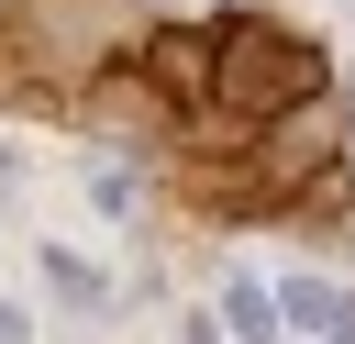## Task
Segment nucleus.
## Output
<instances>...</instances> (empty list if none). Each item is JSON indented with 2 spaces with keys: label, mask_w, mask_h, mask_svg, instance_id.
<instances>
[{
  "label": "nucleus",
  "mask_w": 355,
  "mask_h": 344,
  "mask_svg": "<svg viewBox=\"0 0 355 344\" xmlns=\"http://www.w3.org/2000/svg\"><path fill=\"white\" fill-rule=\"evenodd\" d=\"M222 100L233 111H288V100H311V55L266 22H233L222 33Z\"/></svg>",
  "instance_id": "obj_1"
}]
</instances>
